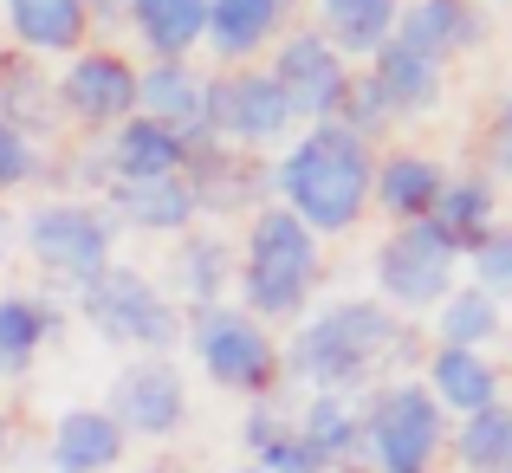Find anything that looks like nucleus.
I'll return each instance as SVG.
<instances>
[{
    "label": "nucleus",
    "instance_id": "1",
    "mask_svg": "<svg viewBox=\"0 0 512 473\" xmlns=\"http://www.w3.org/2000/svg\"><path fill=\"white\" fill-rule=\"evenodd\" d=\"M422 324L396 318L376 299H331L312 305L279 337V383L305 396H370L389 376H415L422 363Z\"/></svg>",
    "mask_w": 512,
    "mask_h": 473
},
{
    "label": "nucleus",
    "instance_id": "2",
    "mask_svg": "<svg viewBox=\"0 0 512 473\" xmlns=\"http://www.w3.org/2000/svg\"><path fill=\"white\" fill-rule=\"evenodd\" d=\"M370 162H376V150H363L350 130L312 124L279 156H266V175H273V201L305 234L344 240L370 214Z\"/></svg>",
    "mask_w": 512,
    "mask_h": 473
},
{
    "label": "nucleus",
    "instance_id": "3",
    "mask_svg": "<svg viewBox=\"0 0 512 473\" xmlns=\"http://www.w3.org/2000/svg\"><path fill=\"white\" fill-rule=\"evenodd\" d=\"M325 286V240L305 234L279 201L247 214L234 240V305L260 324H299Z\"/></svg>",
    "mask_w": 512,
    "mask_h": 473
},
{
    "label": "nucleus",
    "instance_id": "4",
    "mask_svg": "<svg viewBox=\"0 0 512 473\" xmlns=\"http://www.w3.org/2000/svg\"><path fill=\"white\" fill-rule=\"evenodd\" d=\"M13 240H20L26 260L46 273V286L72 292V299L104 273V266H117V221L104 214V201L46 195L13 221Z\"/></svg>",
    "mask_w": 512,
    "mask_h": 473
},
{
    "label": "nucleus",
    "instance_id": "5",
    "mask_svg": "<svg viewBox=\"0 0 512 473\" xmlns=\"http://www.w3.org/2000/svg\"><path fill=\"white\" fill-rule=\"evenodd\" d=\"M182 344L195 357V370L208 376L214 389L240 402H266L279 396V331L260 318H247L234 299L227 305H201V312H182Z\"/></svg>",
    "mask_w": 512,
    "mask_h": 473
},
{
    "label": "nucleus",
    "instance_id": "6",
    "mask_svg": "<svg viewBox=\"0 0 512 473\" xmlns=\"http://www.w3.org/2000/svg\"><path fill=\"white\" fill-rule=\"evenodd\" d=\"M78 318L91 324V337L130 350V357H169L182 344V305L163 292V279H150L143 266H104L85 292H78Z\"/></svg>",
    "mask_w": 512,
    "mask_h": 473
},
{
    "label": "nucleus",
    "instance_id": "7",
    "mask_svg": "<svg viewBox=\"0 0 512 473\" xmlns=\"http://www.w3.org/2000/svg\"><path fill=\"white\" fill-rule=\"evenodd\" d=\"M363 409V473H435L441 448H448V415L435 409L415 376H389L370 396H357Z\"/></svg>",
    "mask_w": 512,
    "mask_h": 473
},
{
    "label": "nucleus",
    "instance_id": "8",
    "mask_svg": "<svg viewBox=\"0 0 512 473\" xmlns=\"http://www.w3.org/2000/svg\"><path fill=\"white\" fill-rule=\"evenodd\" d=\"M208 137L240 156H279L299 137L292 104L266 65H214L208 72Z\"/></svg>",
    "mask_w": 512,
    "mask_h": 473
},
{
    "label": "nucleus",
    "instance_id": "9",
    "mask_svg": "<svg viewBox=\"0 0 512 473\" xmlns=\"http://www.w3.org/2000/svg\"><path fill=\"white\" fill-rule=\"evenodd\" d=\"M370 279H376V305H389L396 318H428L461 286V253L428 221H409V227H389V234L376 240Z\"/></svg>",
    "mask_w": 512,
    "mask_h": 473
},
{
    "label": "nucleus",
    "instance_id": "10",
    "mask_svg": "<svg viewBox=\"0 0 512 473\" xmlns=\"http://www.w3.org/2000/svg\"><path fill=\"white\" fill-rule=\"evenodd\" d=\"M52 91H59V124H78L98 143L124 117H137V59L111 46H85L52 72Z\"/></svg>",
    "mask_w": 512,
    "mask_h": 473
},
{
    "label": "nucleus",
    "instance_id": "11",
    "mask_svg": "<svg viewBox=\"0 0 512 473\" xmlns=\"http://www.w3.org/2000/svg\"><path fill=\"white\" fill-rule=\"evenodd\" d=\"M130 441H169L188 422V370L175 357H130L111 376V402H104Z\"/></svg>",
    "mask_w": 512,
    "mask_h": 473
},
{
    "label": "nucleus",
    "instance_id": "12",
    "mask_svg": "<svg viewBox=\"0 0 512 473\" xmlns=\"http://www.w3.org/2000/svg\"><path fill=\"white\" fill-rule=\"evenodd\" d=\"M266 72H273V85L286 91L292 124H299V130L331 124V117H338V104H344V91H350V78H357V72L338 59V52H331L325 39L312 33V26H292V33L273 46Z\"/></svg>",
    "mask_w": 512,
    "mask_h": 473
},
{
    "label": "nucleus",
    "instance_id": "13",
    "mask_svg": "<svg viewBox=\"0 0 512 473\" xmlns=\"http://www.w3.org/2000/svg\"><path fill=\"white\" fill-rule=\"evenodd\" d=\"M188 195H195V214L201 221H247L273 201V175H266V156H240V150H221V143H201L182 169Z\"/></svg>",
    "mask_w": 512,
    "mask_h": 473
},
{
    "label": "nucleus",
    "instance_id": "14",
    "mask_svg": "<svg viewBox=\"0 0 512 473\" xmlns=\"http://www.w3.org/2000/svg\"><path fill=\"white\" fill-rule=\"evenodd\" d=\"M389 39L422 52V59H435L441 72H448L454 59H467V52H480L493 39V13L480 7V0H402Z\"/></svg>",
    "mask_w": 512,
    "mask_h": 473
},
{
    "label": "nucleus",
    "instance_id": "15",
    "mask_svg": "<svg viewBox=\"0 0 512 473\" xmlns=\"http://www.w3.org/2000/svg\"><path fill=\"white\" fill-rule=\"evenodd\" d=\"M137 117L175 130L188 150H201L208 137V72L195 59H143L137 65Z\"/></svg>",
    "mask_w": 512,
    "mask_h": 473
},
{
    "label": "nucleus",
    "instance_id": "16",
    "mask_svg": "<svg viewBox=\"0 0 512 473\" xmlns=\"http://www.w3.org/2000/svg\"><path fill=\"white\" fill-rule=\"evenodd\" d=\"M415 383L435 396V409L448 415V422L506 402V370L487 357V350H441V344H428L422 363H415Z\"/></svg>",
    "mask_w": 512,
    "mask_h": 473
},
{
    "label": "nucleus",
    "instance_id": "17",
    "mask_svg": "<svg viewBox=\"0 0 512 473\" xmlns=\"http://www.w3.org/2000/svg\"><path fill=\"white\" fill-rule=\"evenodd\" d=\"M441 188H448V162L428 150H376L370 162V208L389 214V227L428 221Z\"/></svg>",
    "mask_w": 512,
    "mask_h": 473
},
{
    "label": "nucleus",
    "instance_id": "18",
    "mask_svg": "<svg viewBox=\"0 0 512 473\" xmlns=\"http://www.w3.org/2000/svg\"><path fill=\"white\" fill-rule=\"evenodd\" d=\"M163 292L182 312H201V305H227L234 299V240L221 234V227H188L182 240H175L169 253V279Z\"/></svg>",
    "mask_w": 512,
    "mask_h": 473
},
{
    "label": "nucleus",
    "instance_id": "19",
    "mask_svg": "<svg viewBox=\"0 0 512 473\" xmlns=\"http://www.w3.org/2000/svg\"><path fill=\"white\" fill-rule=\"evenodd\" d=\"M292 7L299 0H208V33L201 46L221 65H253L292 33Z\"/></svg>",
    "mask_w": 512,
    "mask_h": 473
},
{
    "label": "nucleus",
    "instance_id": "20",
    "mask_svg": "<svg viewBox=\"0 0 512 473\" xmlns=\"http://www.w3.org/2000/svg\"><path fill=\"white\" fill-rule=\"evenodd\" d=\"M0 39L26 59H72L91 46L85 0H0Z\"/></svg>",
    "mask_w": 512,
    "mask_h": 473
},
{
    "label": "nucleus",
    "instance_id": "21",
    "mask_svg": "<svg viewBox=\"0 0 512 473\" xmlns=\"http://www.w3.org/2000/svg\"><path fill=\"white\" fill-rule=\"evenodd\" d=\"M104 214L117 221V234H143V240H182L188 227H201L195 195L182 175L169 182H117L104 188Z\"/></svg>",
    "mask_w": 512,
    "mask_h": 473
},
{
    "label": "nucleus",
    "instance_id": "22",
    "mask_svg": "<svg viewBox=\"0 0 512 473\" xmlns=\"http://www.w3.org/2000/svg\"><path fill=\"white\" fill-rule=\"evenodd\" d=\"M363 78L376 85V98L389 104V117L396 124H415V117H435V104H441V91H448V72H441L435 59H422V52H409V46H376L370 59H363Z\"/></svg>",
    "mask_w": 512,
    "mask_h": 473
},
{
    "label": "nucleus",
    "instance_id": "23",
    "mask_svg": "<svg viewBox=\"0 0 512 473\" xmlns=\"http://www.w3.org/2000/svg\"><path fill=\"white\" fill-rule=\"evenodd\" d=\"M130 454V435L104 415V402H85V409H65L46 435V461L52 473H117Z\"/></svg>",
    "mask_w": 512,
    "mask_h": 473
},
{
    "label": "nucleus",
    "instance_id": "24",
    "mask_svg": "<svg viewBox=\"0 0 512 473\" xmlns=\"http://www.w3.org/2000/svg\"><path fill=\"white\" fill-rule=\"evenodd\" d=\"M500 221H506L500 182H493L487 169H461V175L448 169V188H441V201H435V214H428V227H435V234L467 260V253H474Z\"/></svg>",
    "mask_w": 512,
    "mask_h": 473
},
{
    "label": "nucleus",
    "instance_id": "25",
    "mask_svg": "<svg viewBox=\"0 0 512 473\" xmlns=\"http://www.w3.org/2000/svg\"><path fill=\"white\" fill-rule=\"evenodd\" d=\"M98 150H104V169H111V188L117 182H169L195 156L175 130L150 124V117H124L111 137H98Z\"/></svg>",
    "mask_w": 512,
    "mask_h": 473
},
{
    "label": "nucleus",
    "instance_id": "26",
    "mask_svg": "<svg viewBox=\"0 0 512 473\" xmlns=\"http://www.w3.org/2000/svg\"><path fill=\"white\" fill-rule=\"evenodd\" d=\"M59 331L65 305L52 292H0V383H20Z\"/></svg>",
    "mask_w": 512,
    "mask_h": 473
},
{
    "label": "nucleus",
    "instance_id": "27",
    "mask_svg": "<svg viewBox=\"0 0 512 473\" xmlns=\"http://www.w3.org/2000/svg\"><path fill=\"white\" fill-rule=\"evenodd\" d=\"M292 428L325 461V473H363V409L350 396H305L292 402Z\"/></svg>",
    "mask_w": 512,
    "mask_h": 473
},
{
    "label": "nucleus",
    "instance_id": "28",
    "mask_svg": "<svg viewBox=\"0 0 512 473\" xmlns=\"http://www.w3.org/2000/svg\"><path fill=\"white\" fill-rule=\"evenodd\" d=\"M0 124H13L20 137L46 143L59 130V91H52L46 59H26V52H0Z\"/></svg>",
    "mask_w": 512,
    "mask_h": 473
},
{
    "label": "nucleus",
    "instance_id": "29",
    "mask_svg": "<svg viewBox=\"0 0 512 473\" xmlns=\"http://www.w3.org/2000/svg\"><path fill=\"white\" fill-rule=\"evenodd\" d=\"M396 13L402 0H312V33L350 65V59H370L376 46H389Z\"/></svg>",
    "mask_w": 512,
    "mask_h": 473
},
{
    "label": "nucleus",
    "instance_id": "30",
    "mask_svg": "<svg viewBox=\"0 0 512 473\" xmlns=\"http://www.w3.org/2000/svg\"><path fill=\"white\" fill-rule=\"evenodd\" d=\"M124 33L143 46V59H188L208 33V0H130Z\"/></svg>",
    "mask_w": 512,
    "mask_h": 473
},
{
    "label": "nucleus",
    "instance_id": "31",
    "mask_svg": "<svg viewBox=\"0 0 512 473\" xmlns=\"http://www.w3.org/2000/svg\"><path fill=\"white\" fill-rule=\"evenodd\" d=\"M240 448H247V461L260 473H325L312 448H305V435L292 428V409L279 396L266 402H247V422H240Z\"/></svg>",
    "mask_w": 512,
    "mask_h": 473
},
{
    "label": "nucleus",
    "instance_id": "32",
    "mask_svg": "<svg viewBox=\"0 0 512 473\" xmlns=\"http://www.w3.org/2000/svg\"><path fill=\"white\" fill-rule=\"evenodd\" d=\"M500 337H506V305L487 299L480 286H454L428 312V344H441V350H493Z\"/></svg>",
    "mask_w": 512,
    "mask_h": 473
},
{
    "label": "nucleus",
    "instance_id": "33",
    "mask_svg": "<svg viewBox=\"0 0 512 473\" xmlns=\"http://www.w3.org/2000/svg\"><path fill=\"white\" fill-rule=\"evenodd\" d=\"M454 473H512V402H493L480 415L448 422V448Z\"/></svg>",
    "mask_w": 512,
    "mask_h": 473
},
{
    "label": "nucleus",
    "instance_id": "34",
    "mask_svg": "<svg viewBox=\"0 0 512 473\" xmlns=\"http://www.w3.org/2000/svg\"><path fill=\"white\" fill-rule=\"evenodd\" d=\"M338 130H350V137L363 143V150H383L389 143V130H396V117H389V104L376 98V85L370 78H350V91H344V104H338V117H331Z\"/></svg>",
    "mask_w": 512,
    "mask_h": 473
},
{
    "label": "nucleus",
    "instance_id": "35",
    "mask_svg": "<svg viewBox=\"0 0 512 473\" xmlns=\"http://www.w3.org/2000/svg\"><path fill=\"white\" fill-rule=\"evenodd\" d=\"M461 273H467V286H480L487 299H500V305L512 299V221H500L474 253H467Z\"/></svg>",
    "mask_w": 512,
    "mask_h": 473
},
{
    "label": "nucleus",
    "instance_id": "36",
    "mask_svg": "<svg viewBox=\"0 0 512 473\" xmlns=\"http://www.w3.org/2000/svg\"><path fill=\"white\" fill-rule=\"evenodd\" d=\"M46 169H52L46 143H33V137H20L13 124H0V201L20 195V188H39Z\"/></svg>",
    "mask_w": 512,
    "mask_h": 473
},
{
    "label": "nucleus",
    "instance_id": "37",
    "mask_svg": "<svg viewBox=\"0 0 512 473\" xmlns=\"http://www.w3.org/2000/svg\"><path fill=\"white\" fill-rule=\"evenodd\" d=\"M487 175L512 188V104H500L487 124Z\"/></svg>",
    "mask_w": 512,
    "mask_h": 473
},
{
    "label": "nucleus",
    "instance_id": "38",
    "mask_svg": "<svg viewBox=\"0 0 512 473\" xmlns=\"http://www.w3.org/2000/svg\"><path fill=\"white\" fill-rule=\"evenodd\" d=\"M124 7L130 0H85V20L91 26H124Z\"/></svg>",
    "mask_w": 512,
    "mask_h": 473
},
{
    "label": "nucleus",
    "instance_id": "39",
    "mask_svg": "<svg viewBox=\"0 0 512 473\" xmlns=\"http://www.w3.org/2000/svg\"><path fill=\"white\" fill-rule=\"evenodd\" d=\"M7 247H13V208H0V273H7Z\"/></svg>",
    "mask_w": 512,
    "mask_h": 473
},
{
    "label": "nucleus",
    "instance_id": "40",
    "mask_svg": "<svg viewBox=\"0 0 512 473\" xmlns=\"http://www.w3.org/2000/svg\"><path fill=\"white\" fill-rule=\"evenodd\" d=\"M7 441H13V422H7V402H0V454H7Z\"/></svg>",
    "mask_w": 512,
    "mask_h": 473
},
{
    "label": "nucleus",
    "instance_id": "41",
    "mask_svg": "<svg viewBox=\"0 0 512 473\" xmlns=\"http://www.w3.org/2000/svg\"><path fill=\"white\" fill-rule=\"evenodd\" d=\"M221 473H260V467H253V461H240V467H221Z\"/></svg>",
    "mask_w": 512,
    "mask_h": 473
},
{
    "label": "nucleus",
    "instance_id": "42",
    "mask_svg": "<svg viewBox=\"0 0 512 473\" xmlns=\"http://www.w3.org/2000/svg\"><path fill=\"white\" fill-rule=\"evenodd\" d=\"M137 473H175V467H137Z\"/></svg>",
    "mask_w": 512,
    "mask_h": 473
},
{
    "label": "nucleus",
    "instance_id": "43",
    "mask_svg": "<svg viewBox=\"0 0 512 473\" xmlns=\"http://www.w3.org/2000/svg\"><path fill=\"white\" fill-rule=\"evenodd\" d=\"M480 7H506V0H480Z\"/></svg>",
    "mask_w": 512,
    "mask_h": 473
},
{
    "label": "nucleus",
    "instance_id": "44",
    "mask_svg": "<svg viewBox=\"0 0 512 473\" xmlns=\"http://www.w3.org/2000/svg\"><path fill=\"white\" fill-rule=\"evenodd\" d=\"M0 52H7V46H0Z\"/></svg>",
    "mask_w": 512,
    "mask_h": 473
}]
</instances>
